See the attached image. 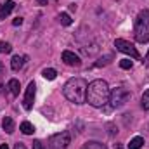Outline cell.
Listing matches in <instances>:
<instances>
[{
  "label": "cell",
  "mask_w": 149,
  "mask_h": 149,
  "mask_svg": "<svg viewBox=\"0 0 149 149\" xmlns=\"http://www.w3.org/2000/svg\"><path fill=\"white\" fill-rule=\"evenodd\" d=\"M109 85L104 80H94L87 87V102L94 108H102L109 102Z\"/></svg>",
  "instance_id": "1"
},
{
  "label": "cell",
  "mask_w": 149,
  "mask_h": 149,
  "mask_svg": "<svg viewBox=\"0 0 149 149\" xmlns=\"http://www.w3.org/2000/svg\"><path fill=\"white\" fill-rule=\"evenodd\" d=\"M87 87H88V83L83 78H78V76L70 78L63 87V94L70 102L80 106V104L87 102Z\"/></svg>",
  "instance_id": "2"
},
{
  "label": "cell",
  "mask_w": 149,
  "mask_h": 149,
  "mask_svg": "<svg viewBox=\"0 0 149 149\" xmlns=\"http://www.w3.org/2000/svg\"><path fill=\"white\" fill-rule=\"evenodd\" d=\"M134 35L139 43H148L149 42V10L144 9L139 12L135 24H134Z\"/></svg>",
  "instance_id": "3"
},
{
  "label": "cell",
  "mask_w": 149,
  "mask_h": 149,
  "mask_svg": "<svg viewBox=\"0 0 149 149\" xmlns=\"http://www.w3.org/2000/svg\"><path fill=\"white\" fill-rule=\"evenodd\" d=\"M128 99H130V90L125 88V87H116V88H113L111 94H109V104L114 109L125 106L128 102Z\"/></svg>",
  "instance_id": "4"
},
{
  "label": "cell",
  "mask_w": 149,
  "mask_h": 149,
  "mask_svg": "<svg viewBox=\"0 0 149 149\" xmlns=\"http://www.w3.org/2000/svg\"><path fill=\"white\" fill-rule=\"evenodd\" d=\"M71 144V134L70 132H59L50 135L49 139V149H66Z\"/></svg>",
  "instance_id": "5"
},
{
  "label": "cell",
  "mask_w": 149,
  "mask_h": 149,
  "mask_svg": "<svg viewBox=\"0 0 149 149\" xmlns=\"http://www.w3.org/2000/svg\"><path fill=\"white\" fill-rule=\"evenodd\" d=\"M114 47H116V50H120V52H123V54H128V56L134 57V59H141V54H139V50L134 47V43H130V42H127V40H123V38H116V40H114Z\"/></svg>",
  "instance_id": "6"
},
{
  "label": "cell",
  "mask_w": 149,
  "mask_h": 149,
  "mask_svg": "<svg viewBox=\"0 0 149 149\" xmlns=\"http://www.w3.org/2000/svg\"><path fill=\"white\" fill-rule=\"evenodd\" d=\"M35 92H37V85H35V81H30L28 87H26V92H24V99H23V108H24L26 111H30V109L33 108Z\"/></svg>",
  "instance_id": "7"
},
{
  "label": "cell",
  "mask_w": 149,
  "mask_h": 149,
  "mask_svg": "<svg viewBox=\"0 0 149 149\" xmlns=\"http://www.w3.org/2000/svg\"><path fill=\"white\" fill-rule=\"evenodd\" d=\"M61 59H63V63L68 64V66H74V68L81 66V59H80V56H76V54L71 52V50H64L63 56H61Z\"/></svg>",
  "instance_id": "8"
},
{
  "label": "cell",
  "mask_w": 149,
  "mask_h": 149,
  "mask_svg": "<svg viewBox=\"0 0 149 149\" xmlns=\"http://www.w3.org/2000/svg\"><path fill=\"white\" fill-rule=\"evenodd\" d=\"M14 7H16V3H14L12 0H5V2L0 5V21H2V19H5V17L12 12V9H14Z\"/></svg>",
  "instance_id": "9"
},
{
  "label": "cell",
  "mask_w": 149,
  "mask_h": 149,
  "mask_svg": "<svg viewBox=\"0 0 149 149\" xmlns=\"http://www.w3.org/2000/svg\"><path fill=\"white\" fill-rule=\"evenodd\" d=\"M26 59H28L26 56H19V54H17V56H14V57L10 59V68H12L14 71H19V70L24 66Z\"/></svg>",
  "instance_id": "10"
},
{
  "label": "cell",
  "mask_w": 149,
  "mask_h": 149,
  "mask_svg": "<svg viewBox=\"0 0 149 149\" xmlns=\"http://www.w3.org/2000/svg\"><path fill=\"white\" fill-rule=\"evenodd\" d=\"M7 88H9V94H10L12 97L19 95V90H21V83H19V80H16V78L9 80V83H7Z\"/></svg>",
  "instance_id": "11"
},
{
  "label": "cell",
  "mask_w": 149,
  "mask_h": 149,
  "mask_svg": "<svg viewBox=\"0 0 149 149\" xmlns=\"http://www.w3.org/2000/svg\"><path fill=\"white\" fill-rule=\"evenodd\" d=\"M2 128H3L7 134H12V132H14V128H16V125H14V120H12L10 116H5V118L2 120Z\"/></svg>",
  "instance_id": "12"
},
{
  "label": "cell",
  "mask_w": 149,
  "mask_h": 149,
  "mask_svg": "<svg viewBox=\"0 0 149 149\" xmlns=\"http://www.w3.org/2000/svg\"><path fill=\"white\" fill-rule=\"evenodd\" d=\"M19 130H21L24 135H31V134L35 132V127H33L30 121H23V123H21V127H19Z\"/></svg>",
  "instance_id": "13"
},
{
  "label": "cell",
  "mask_w": 149,
  "mask_h": 149,
  "mask_svg": "<svg viewBox=\"0 0 149 149\" xmlns=\"http://www.w3.org/2000/svg\"><path fill=\"white\" fill-rule=\"evenodd\" d=\"M144 146V137H134L132 141H130V144H128V149H141Z\"/></svg>",
  "instance_id": "14"
},
{
  "label": "cell",
  "mask_w": 149,
  "mask_h": 149,
  "mask_svg": "<svg viewBox=\"0 0 149 149\" xmlns=\"http://www.w3.org/2000/svg\"><path fill=\"white\" fill-rule=\"evenodd\" d=\"M57 19H59V23H61L63 26H70V24L73 23V19H71V16H70V14H66V12H63V14H59V16H57Z\"/></svg>",
  "instance_id": "15"
},
{
  "label": "cell",
  "mask_w": 149,
  "mask_h": 149,
  "mask_svg": "<svg viewBox=\"0 0 149 149\" xmlns=\"http://www.w3.org/2000/svg\"><path fill=\"white\" fill-rule=\"evenodd\" d=\"M81 149H108L104 144H101V142H97V141H88L85 146Z\"/></svg>",
  "instance_id": "16"
},
{
  "label": "cell",
  "mask_w": 149,
  "mask_h": 149,
  "mask_svg": "<svg viewBox=\"0 0 149 149\" xmlns=\"http://www.w3.org/2000/svg\"><path fill=\"white\" fill-rule=\"evenodd\" d=\"M141 106L144 111H149V88L142 94V99H141Z\"/></svg>",
  "instance_id": "17"
},
{
  "label": "cell",
  "mask_w": 149,
  "mask_h": 149,
  "mask_svg": "<svg viewBox=\"0 0 149 149\" xmlns=\"http://www.w3.org/2000/svg\"><path fill=\"white\" fill-rule=\"evenodd\" d=\"M42 74H43V78H45V80H54V78L57 76L56 70H52V68H45V70L42 71Z\"/></svg>",
  "instance_id": "18"
},
{
  "label": "cell",
  "mask_w": 149,
  "mask_h": 149,
  "mask_svg": "<svg viewBox=\"0 0 149 149\" xmlns=\"http://www.w3.org/2000/svg\"><path fill=\"white\" fill-rule=\"evenodd\" d=\"M111 59H113V54H108V56L101 57V59H99V61H97V63H95L94 66H95V68H99V66H106V64H108V63H109Z\"/></svg>",
  "instance_id": "19"
},
{
  "label": "cell",
  "mask_w": 149,
  "mask_h": 149,
  "mask_svg": "<svg viewBox=\"0 0 149 149\" xmlns=\"http://www.w3.org/2000/svg\"><path fill=\"white\" fill-rule=\"evenodd\" d=\"M10 50H12L10 43H7V42H0V54H9Z\"/></svg>",
  "instance_id": "20"
},
{
  "label": "cell",
  "mask_w": 149,
  "mask_h": 149,
  "mask_svg": "<svg viewBox=\"0 0 149 149\" xmlns=\"http://www.w3.org/2000/svg\"><path fill=\"white\" fill-rule=\"evenodd\" d=\"M132 66H134V64H132L130 59H121V61H120V68H121V70H132Z\"/></svg>",
  "instance_id": "21"
},
{
  "label": "cell",
  "mask_w": 149,
  "mask_h": 149,
  "mask_svg": "<svg viewBox=\"0 0 149 149\" xmlns=\"http://www.w3.org/2000/svg\"><path fill=\"white\" fill-rule=\"evenodd\" d=\"M33 149H45V146L42 144V141H33Z\"/></svg>",
  "instance_id": "22"
},
{
  "label": "cell",
  "mask_w": 149,
  "mask_h": 149,
  "mask_svg": "<svg viewBox=\"0 0 149 149\" xmlns=\"http://www.w3.org/2000/svg\"><path fill=\"white\" fill-rule=\"evenodd\" d=\"M12 24H14V26H21V24H23V17H16V19L12 21Z\"/></svg>",
  "instance_id": "23"
},
{
  "label": "cell",
  "mask_w": 149,
  "mask_h": 149,
  "mask_svg": "<svg viewBox=\"0 0 149 149\" xmlns=\"http://www.w3.org/2000/svg\"><path fill=\"white\" fill-rule=\"evenodd\" d=\"M14 149H26V146H24V142H16Z\"/></svg>",
  "instance_id": "24"
},
{
  "label": "cell",
  "mask_w": 149,
  "mask_h": 149,
  "mask_svg": "<svg viewBox=\"0 0 149 149\" xmlns=\"http://www.w3.org/2000/svg\"><path fill=\"white\" fill-rule=\"evenodd\" d=\"M142 64H149V52H148V56L142 59Z\"/></svg>",
  "instance_id": "25"
},
{
  "label": "cell",
  "mask_w": 149,
  "mask_h": 149,
  "mask_svg": "<svg viewBox=\"0 0 149 149\" xmlns=\"http://www.w3.org/2000/svg\"><path fill=\"white\" fill-rule=\"evenodd\" d=\"M37 2L40 5H47V3H49V0H37Z\"/></svg>",
  "instance_id": "26"
},
{
  "label": "cell",
  "mask_w": 149,
  "mask_h": 149,
  "mask_svg": "<svg viewBox=\"0 0 149 149\" xmlns=\"http://www.w3.org/2000/svg\"><path fill=\"white\" fill-rule=\"evenodd\" d=\"M0 149H9V146L7 144H0Z\"/></svg>",
  "instance_id": "27"
}]
</instances>
